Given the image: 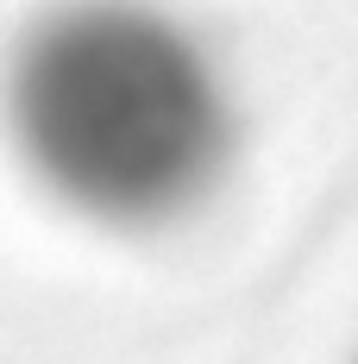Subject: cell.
Here are the masks:
<instances>
[{
	"mask_svg": "<svg viewBox=\"0 0 358 364\" xmlns=\"http://www.w3.org/2000/svg\"><path fill=\"white\" fill-rule=\"evenodd\" d=\"M6 132L57 201L95 220H164L226 157L208 57L132 0H75L19 38Z\"/></svg>",
	"mask_w": 358,
	"mask_h": 364,
	"instance_id": "cell-1",
	"label": "cell"
}]
</instances>
